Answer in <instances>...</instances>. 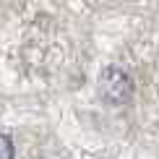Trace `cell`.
Listing matches in <instances>:
<instances>
[{"label":"cell","instance_id":"6da1fadb","mask_svg":"<svg viewBox=\"0 0 159 159\" xmlns=\"http://www.w3.org/2000/svg\"><path fill=\"white\" fill-rule=\"evenodd\" d=\"M99 94L107 104H125L133 94V81L120 68H107L99 78Z\"/></svg>","mask_w":159,"mask_h":159},{"label":"cell","instance_id":"7a4b0ae2","mask_svg":"<svg viewBox=\"0 0 159 159\" xmlns=\"http://www.w3.org/2000/svg\"><path fill=\"white\" fill-rule=\"evenodd\" d=\"M0 159H16V146H13V138L0 133Z\"/></svg>","mask_w":159,"mask_h":159}]
</instances>
